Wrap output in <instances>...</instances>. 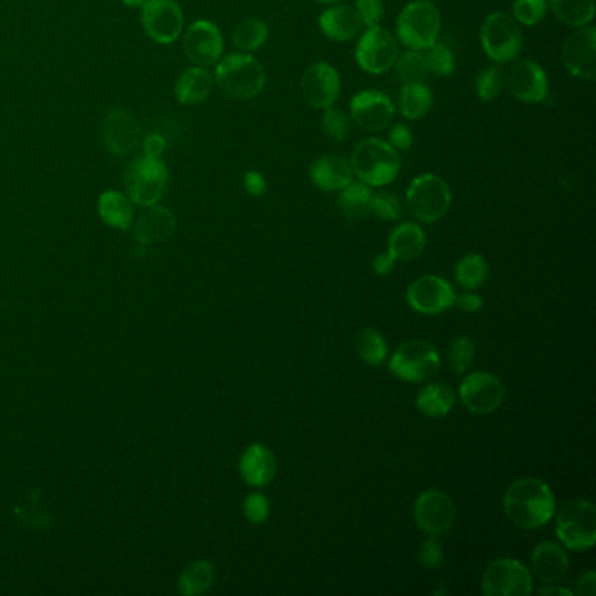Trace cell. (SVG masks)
<instances>
[{"label": "cell", "instance_id": "cell-3", "mask_svg": "<svg viewBox=\"0 0 596 596\" xmlns=\"http://www.w3.org/2000/svg\"><path fill=\"white\" fill-rule=\"evenodd\" d=\"M215 65V84L226 97L250 100L264 90L266 72L263 63L250 53H231Z\"/></svg>", "mask_w": 596, "mask_h": 596}, {"label": "cell", "instance_id": "cell-45", "mask_svg": "<svg viewBox=\"0 0 596 596\" xmlns=\"http://www.w3.org/2000/svg\"><path fill=\"white\" fill-rule=\"evenodd\" d=\"M243 514L250 523H264L270 516V502L261 493H252L243 502Z\"/></svg>", "mask_w": 596, "mask_h": 596}, {"label": "cell", "instance_id": "cell-13", "mask_svg": "<svg viewBox=\"0 0 596 596\" xmlns=\"http://www.w3.org/2000/svg\"><path fill=\"white\" fill-rule=\"evenodd\" d=\"M299 93L313 109L324 111L327 107H333L340 98V72L331 63H312L301 76Z\"/></svg>", "mask_w": 596, "mask_h": 596}, {"label": "cell", "instance_id": "cell-53", "mask_svg": "<svg viewBox=\"0 0 596 596\" xmlns=\"http://www.w3.org/2000/svg\"><path fill=\"white\" fill-rule=\"evenodd\" d=\"M394 264H396V259L390 256L389 252H383L380 256L375 257L373 270H375L376 275L385 277V275H389L390 271L394 270Z\"/></svg>", "mask_w": 596, "mask_h": 596}, {"label": "cell", "instance_id": "cell-7", "mask_svg": "<svg viewBox=\"0 0 596 596\" xmlns=\"http://www.w3.org/2000/svg\"><path fill=\"white\" fill-rule=\"evenodd\" d=\"M406 207L409 214L420 222H437L450 210V188L439 175H418L406 191Z\"/></svg>", "mask_w": 596, "mask_h": 596}, {"label": "cell", "instance_id": "cell-47", "mask_svg": "<svg viewBox=\"0 0 596 596\" xmlns=\"http://www.w3.org/2000/svg\"><path fill=\"white\" fill-rule=\"evenodd\" d=\"M418 560L425 569L429 570H436L443 563V546H441V542H439L436 535H432V539H429V541L423 542L420 553H418Z\"/></svg>", "mask_w": 596, "mask_h": 596}, {"label": "cell", "instance_id": "cell-24", "mask_svg": "<svg viewBox=\"0 0 596 596\" xmlns=\"http://www.w3.org/2000/svg\"><path fill=\"white\" fill-rule=\"evenodd\" d=\"M532 569L542 583H558L569 570V556L556 542H539L532 553Z\"/></svg>", "mask_w": 596, "mask_h": 596}, {"label": "cell", "instance_id": "cell-56", "mask_svg": "<svg viewBox=\"0 0 596 596\" xmlns=\"http://www.w3.org/2000/svg\"><path fill=\"white\" fill-rule=\"evenodd\" d=\"M320 4H326V6H334V4H340L343 0H317Z\"/></svg>", "mask_w": 596, "mask_h": 596}, {"label": "cell", "instance_id": "cell-1", "mask_svg": "<svg viewBox=\"0 0 596 596\" xmlns=\"http://www.w3.org/2000/svg\"><path fill=\"white\" fill-rule=\"evenodd\" d=\"M555 509V493L541 479H518L507 488L504 495L507 518L523 530H535L548 525L555 516Z\"/></svg>", "mask_w": 596, "mask_h": 596}, {"label": "cell", "instance_id": "cell-44", "mask_svg": "<svg viewBox=\"0 0 596 596\" xmlns=\"http://www.w3.org/2000/svg\"><path fill=\"white\" fill-rule=\"evenodd\" d=\"M369 208L382 221H397L402 215L401 201L390 191H378V193L371 196Z\"/></svg>", "mask_w": 596, "mask_h": 596}, {"label": "cell", "instance_id": "cell-9", "mask_svg": "<svg viewBox=\"0 0 596 596\" xmlns=\"http://www.w3.org/2000/svg\"><path fill=\"white\" fill-rule=\"evenodd\" d=\"M126 189L133 203L140 207L158 205V201L167 195V167L156 158L142 156L133 161L126 174Z\"/></svg>", "mask_w": 596, "mask_h": 596}, {"label": "cell", "instance_id": "cell-54", "mask_svg": "<svg viewBox=\"0 0 596 596\" xmlns=\"http://www.w3.org/2000/svg\"><path fill=\"white\" fill-rule=\"evenodd\" d=\"M539 595L572 596L574 595V591H570L569 588H556V586H551V584H549L548 588L539 590Z\"/></svg>", "mask_w": 596, "mask_h": 596}, {"label": "cell", "instance_id": "cell-46", "mask_svg": "<svg viewBox=\"0 0 596 596\" xmlns=\"http://www.w3.org/2000/svg\"><path fill=\"white\" fill-rule=\"evenodd\" d=\"M355 9L361 16L364 27H376L380 25L385 16V2L383 0H357Z\"/></svg>", "mask_w": 596, "mask_h": 596}, {"label": "cell", "instance_id": "cell-38", "mask_svg": "<svg viewBox=\"0 0 596 596\" xmlns=\"http://www.w3.org/2000/svg\"><path fill=\"white\" fill-rule=\"evenodd\" d=\"M357 352L361 355L362 361L369 366H380L389 355V347L382 334L375 329H366L357 341Z\"/></svg>", "mask_w": 596, "mask_h": 596}, {"label": "cell", "instance_id": "cell-25", "mask_svg": "<svg viewBox=\"0 0 596 596\" xmlns=\"http://www.w3.org/2000/svg\"><path fill=\"white\" fill-rule=\"evenodd\" d=\"M240 474L247 485L257 488L270 485L277 474V460L263 444H252L242 455Z\"/></svg>", "mask_w": 596, "mask_h": 596}, {"label": "cell", "instance_id": "cell-35", "mask_svg": "<svg viewBox=\"0 0 596 596\" xmlns=\"http://www.w3.org/2000/svg\"><path fill=\"white\" fill-rule=\"evenodd\" d=\"M488 263L479 254H467L458 261L455 277L458 284L467 291L479 289L488 280Z\"/></svg>", "mask_w": 596, "mask_h": 596}, {"label": "cell", "instance_id": "cell-34", "mask_svg": "<svg viewBox=\"0 0 596 596\" xmlns=\"http://www.w3.org/2000/svg\"><path fill=\"white\" fill-rule=\"evenodd\" d=\"M270 37V28L257 18H245L233 30V44L242 53H252L263 48Z\"/></svg>", "mask_w": 596, "mask_h": 596}, {"label": "cell", "instance_id": "cell-26", "mask_svg": "<svg viewBox=\"0 0 596 596\" xmlns=\"http://www.w3.org/2000/svg\"><path fill=\"white\" fill-rule=\"evenodd\" d=\"M427 247V236L415 222H402L389 238V254L396 261L409 263L423 254Z\"/></svg>", "mask_w": 596, "mask_h": 596}, {"label": "cell", "instance_id": "cell-39", "mask_svg": "<svg viewBox=\"0 0 596 596\" xmlns=\"http://www.w3.org/2000/svg\"><path fill=\"white\" fill-rule=\"evenodd\" d=\"M422 53L425 56L429 74L439 77H448L453 74L455 55L448 46H444L443 42H434L430 48L425 49Z\"/></svg>", "mask_w": 596, "mask_h": 596}, {"label": "cell", "instance_id": "cell-11", "mask_svg": "<svg viewBox=\"0 0 596 596\" xmlns=\"http://www.w3.org/2000/svg\"><path fill=\"white\" fill-rule=\"evenodd\" d=\"M481 590L486 596H527L534 590V579L523 563L500 558L485 570Z\"/></svg>", "mask_w": 596, "mask_h": 596}, {"label": "cell", "instance_id": "cell-12", "mask_svg": "<svg viewBox=\"0 0 596 596\" xmlns=\"http://www.w3.org/2000/svg\"><path fill=\"white\" fill-rule=\"evenodd\" d=\"M140 20L147 35L158 44H172L184 30V13L175 0H146Z\"/></svg>", "mask_w": 596, "mask_h": 596}, {"label": "cell", "instance_id": "cell-19", "mask_svg": "<svg viewBox=\"0 0 596 596\" xmlns=\"http://www.w3.org/2000/svg\"><path fill=\"white\" fill-rule=\"evenodd\" d=\"M562 62L570 76L593 81L596 76V28H577L567 37L562 48Z\"/></svg>", "mask_w": 596, "mask_h": 596}, {"label": "cell", "instance_id": "cell-23", "mask_svg": "<svg viewBox=\"0 0 596 596\" xmlns=\"http://www.w3.org/2000/svg\"><path fill=\"white\" fill-rule=\"evenodd\" d=\"M354 177L350 161L338 154H324L310 167V179L322 191H341L354 182Z\"/></svg>", "mask_w": 596, "mask_h": 596}, {"label": "cell", "instance_id": "cell-20", "mask_svg": "<svg viewBox=\"0 0 596 596\" xmlns=\"http://www.w3.org/2000/svg\"><path fill=\"white\" fill-rule=\"evenodd\" d=\"M408 303L415 312L423 315H437L450 310L455 305L457 294L450 282L444 278L425 275L411 282L406 292Z\"/></svg>", "mask_w": 596, "mask_h": 596}, {"label": "cell", "instance_id": "cell-49", "mask_svg": "<svg viewBox=\"0 0 596 596\" xmlns=\"http://www.w3.org/2000/svg\"><path fill=\"white\" fill-rule=\"evenodd\" d=\"M243 186L247 189V193L252 196L264 195L266 188H268L264 175L259 174L256 170H250V172L245 174V177H243Z\"/></svg>", "mask_w": 596, "mask_h": 596}, {"label": "cell", "instance_id": "cell-29", "mask_svg": "<svg viewBox=\"0 0 596 596\" xmlns=\"http://www.w3.org/2000/svg\"><path fill=\"white\" fill-rule=\"evenodd\" d=\"M455 390L446 383H430L416 397V408L430 418H443L455 406Z\"/></svg>", "mask_w": 596, "mask_h": 596}, {"label": "cell", "instance_id": "cell-5", "mask_svg": "<svg viewBox=\"0 0 596 596\" xmlns=\"http://www.w3.org/2000/svg\"><path fill=\"white\" fill-rule=\"evenodd\" d=\"M556 535L565 548L586 551L596 542V507L590 500L574 499L556 514Z\"/></svg>", "mask_w": 596, "mask_h": 596}, {"label": "cell", "instance_id": "cell-51", "mask_svg": "<svg viewBox=\"0 0 596 596\" xmlns=\"http://www.w3.org/2000/svg\"><path fill=\"white\" fill-rule=\"evenodd\" d=\"M165 140L161 139L160 135H149L144 142H142V149H144V156H149V158H156V160H160L161 154L165 151Z\"/></svg>", "mask_w": 596, "mask_h": 596}, {"label": "cell", "instance_id": "cell-33", "mask_svg": "<svg viewBox=\"0 0 596 596\" xmlns=\"http://www.w3.org/2000/svg\"><path fill=\"white\" fill-rule=\"evenodd\" d=\"M98 214L112 228L128 229L132 224V203L118 191H107L98 200Z\"/></svg>", "mask_w": 596, "mask_h": 596}, {"label": "cell", "instance_id": "cell-16", "mask_svg": "<svg viewBox=\"0 0 596 596\" xmlns=\"http://www.w3.org/2000/svg\"><path fill=\"white\" fill-rule=\"evenodd\" d=\"M504 396L506 390L502 382L486 371L471 373L460 383V399L474 415H490L502 404Z\"/></svg>", "mask_w": 596, "mask_h": 596}, {"label": "cell", "instance_id": "cell-32", "mask_svg": "<svg viewBox=\"0 0 596 596\" xmlns=\"http://www.w3.org/2000/svg\"><path fill=\"white\" fill-rule=\"evenodd\" d=\"M371 188L364 182H350L347 188H343L338 196V207L341 214L350 221H361L371 212Z\"/></svg>", "mask_w": 596, "mask_h": 596}, {"label": "cell", "instance_id": "cell-36", "mask_svg": "<svg viewBox=\"0 0 596 596\" xmlns=\"http://www.w3.org/2000/svg\"><path fill=\"white\" fill-rule=\"evenodd\" d=\"M394 70H396L397 81H401L402 84L425 83V79L429 77L425 56L422 51H413V49H408L406 53L397 56Z\"/></svg>", "mask_w": 596, "mask_h": 596}, {"label": "cell", "instance_id": "cell-52", "mask_svg": "<svg viewBox=\"0 0 596 596\" xmlns=\"http://www.w3.org/2000/svg\"><path fill=\"white\" fill-rule=\"evenodd\" d=\"M577 596H595L596 595V574L595 570L586 572L579 583H577Z\"/></svg>", "mask_w": 596, "mask_h": 596}, {"label": "cell", "instance_id": "cell-8", "mask_svg": "<svg viewBox=\"0 0 596 596\" xmlns=\"http://www.w3.org/2000/svg\"><path fill=\"white\" fill-rule=\"evenodd\" d=\"M397 56L399 41L396 35L382 25L366 28L355 46L357 65L371 76H382L394 69Z\"/></svg>", "mask_w": 596, "mask_h": 596}, {"label": "cell", "instance_id": "cell-17", "mask_svg": "<svg viewBox=\"0 0 596 596\" xmlns=\"http://www.w3.org/2000/svg\"><path fill=\"white\" fill-rule=\"evenodd\" d=\"M182 48L189 62L208 69L221 60L224 39L221 30L212 21L198 20L186 30Z\"/></svg>", "mask_w": 596, "mask_h": 596}, {"label": "cell", "instance_id": "cell-42", "mask_svg": "<svg viewBox=\"0 0 596 596\" xmlns=\"http://www.w3.org/2000/svg\"><path fill=\"white\" fill-rule=\"evenodd\" d=\"M474 355H476V348L472 343L471 338L467 336H458L451 341L450 350H448V359H450V366L453 373L462 375L467 369L471 368L474 362Z\"/></svg>", "mask_w": 596, "mask_h": 596}, {"label": "cell", "instance_id": "cell-10", "mask_svg": "<svg viewBox=\"0 0 596 596\" xmlns=\"http://www.w3.org/2000/svg\"><path fill=\"white\" fill-rule=\"evenodd\" d=\"M439 364L436 348L427 341L411 340L397 348L390 359L389 369L404 382L420 383L436 375Z\"/></svg>", "mask_w": 596, "mask_h": 596}, {"label": "cell", "instance_id": "cell-50", "mask_svg": "<svg viewBox=\"0 0 596 596\" xmlns=\"http://www.w3.org/2000/svg\"><path fill=\"white\" fill-rule=\"evenodd\" d=\"M455 305L462 308L464 312L476 313L483 308V298L478 296L476 292L465 291L464 294H460L455 298Z\"/></svg>", "mask_w": 596, "mask_h": 596}, {"label": "cell", "instance_id": "cell-37", "mask_svg": "<svg viewBox=\"0 0 596 596\" xmlns=\"http://www.w3.org/2000/svg\"><path fill=\"white\" fill-rule=\"evenodd\" d=\"M214 583V567L208 562H195L182 572L179 591L182 595H200Z\"/></svg>", "mask_w": 596, "mask_h": 596}, {"label": "cell", "instance_id": "cell-30", "mask_svg": "<svg viewBox=\"0 0 596 596\" xmlns=\"http://www.w3.org/2000/svg\"><path fill=\"white\" fill-rule=\"evenodd\" d=\"M434 104L432 90L425 83L402 84L399 93L401 116L408 121H418L429 114Z\"/></svg>", "mask_w": 596, "mask_h": 596}, {"label": "cell", "instance_id": "cell-6", "mask_svg": "<svg viewBox=\"0 0 596 596\" xmlns=\"http://www.w3.org/2000/svg\"><path fill=\"white\" fill-rule=\"evenodd\" d=\"M479 39L485 55L497 65L514 62L523 49L520 23L502 11L486 16Z\"/></svg>", "mask_w": 596, "mask_h": 596}, {"label": "cell", "instance_id": "cell-2", "mask_svg": "<svg viewBox=\"0 0 596 596\" xmlns=\"http://www.w3.org/2000/svg\"><path fill=\"white\" fill-rule=\"evenodd\" d=\"M354 175L369 188H383L401 172V156L387 140L369 137L355 146L350 160Z\"/></svg>", "mask_w": 596, "mask_h": 596}, {"label": "cell", "instance_id": "cell-48", "mask_svg": "<svg viewBox=\"0 0 596 596\" xmlns=\"http://www.w3.org/2000/svg\"><path fill=\"white\" fill-rule=\"evenodd\" d=\"M389 144L397 153H406L413 147V132L406 125H394L390 128Z\"/></svg>", "mask_w": 596, "mask_h": 596}, {"label": "cell", "instance_id": "cell-22", "mask_svg": "<svg viewBox=\"0 0 596 596\" xmlns=\"http://www.w3.org/2000/svg\"><path fill=\"white\" fill-rule=\"evenodd\" d=\"M319 27L329 41L348 42L361 34L364 23L355 7L334 4L320 14Z\"/></svg>", "mask_w": 596, "mask_h": 596}, {"label": "cell", "instance_id": "cell-21", "mask_svg": "<svg viewBox=\"0 0 596 596\" xmlns=\"http://www.w3.org/2000/svg\"><path fill=\"white\" fill-rule=\"evenodd\" d=\"M100 135L107 151L116 156L132 153L142 142V133L137 119L132 112L121 107H114L112 111L107 112L100 128Z\"/></svg>", "mask_w": 596, "mask_h": 596}, {"label": "cell", "instance_id": "cell-28", "mask_svg": "<svg viewBox=\"0 0 596 596\" xmlns=\"http://www.w3.org/2000/svg\"><path fill=\"white\" fill-rule=\"evenodd\" d=\"M175 228H177L175 215L168 208L151 205L137 222L135 236L140 243L161 242L168 236L174 235Z\"/></svg>", "mask_w": 596, "mask_h": 596}, {"label": "cell", "instance_id": "cell-14", "mask_svg": "<svg viewBox=\"0 0 596 596\" xmlns=\"http://www.w3.org/2000/svg\"><path fill=\"white\" fill-rule=\"evenodd\" d=\"M504 88L521 104H541L548 98V74L534 60H520L507 70Z\"/></svg>", "mask_w": 596, "mask_h": 596}, {"label": "cell", "instance_id": "cell-31", "mask_svg": "<svg viewBox=\"0 0 596 596\" xmlns=\"http://www.w3.org/2000/svg\"><path fill=\"white\" fill-rule=\"evenodd\" d=\"M548 6L567 27H586L595 18V0H548Z\"/></svg>", "mask_w": 596, "mask_h": 596}, {"label": "cell", "instance_id": "cell-15", "mask_svg": "<svg viewBox=\"0 0 596 596\" xmlns=\"http://www.w3.org/2000/svg\"><path fill=\"white\" fill-rule=\"evenodd\" d=\"M394 114V102L383 91L364 90L350 102V119L364 132L380 133L387 130Z\"/></svg>", "mask_w": 596, "mask_h": 596}, {"label": "cell", "instance_id": "cell-41", "mask_svg": "<svg viewBox=\"0 0 596 596\" xmlns=\"http://www.w3.org/2000/svg\"><path fill=\"white\" fill-rule=\"evenodd\" d=\"M504 90V74L497 65L483 69L476 77V95L483 102H493Z\"/></svg>", "mask_w": 596, "mask_h": 596}, {"label": "cell", "instance_id": "cell-43", "mask_svg": "<svg viewBox=\"0 0 596 596\" xmlns=\"http://www.w3.org/2000/svg\"><path fill=\"white\" fill-rule=\"evenodd\" d=\"M322 130L329 139L343 140L347 139L352 130V119L348 118L345 112L336 107H327L322 116Z\"/></svg>", "mask_w": 596, "mask_h": 596}, {"label": "cell", "instance_id": "cell-55", "mask_svg": "<svg viewBox=\"0 0 596 596\" xmlns=\"http://www.w3.org/2000/svg\"><path fill=\"white\" fill-rule=\"evenodd\" d=\"M123 2H125L126 6L142 7V4H144L146 0H123Z\"/></svg>", "mask_w": 596, "mask_h": 596}, {"label": "cell", "instance_id": "cell-40", "mask_svg": "<svg viewBox=\"0 0 596 596\" xmlns=\"http://www.w3.org/2000/svg\"><path fill=\"white\" fill-rule=\"evenodd\" d=\"M548 9V0H514L511 16L520 25L535 27L546 18Z\"/></svg>", "mask_w": 596, "mask_h": 596}, {"label": "cell", "instance_id": "cell-27", "mask_svg": "<svg viewBox=\"0 0 596 596\" xmlns=\"http://www.w3.org/2000/svg\"><path fill=\"white\" fill-rule=\"evenodd\" d=\"M214 76L205 67L184 70L175 81V97L182 105L203 104L214 90Z\"/></svg>", "mask_w": 596, "mask_h": 596}, {"label": "cell", "instance_id": "cell-18", "mask_svg": "<svg viewBox=\"0 0 596 596\" xmlns=\"http://www.w3.org/2000/svg\"><path fill=\"white\" fill-rule=\"evenodd\" d=\"M416 525L429 535H443L450 532L457 509L453 500L441 490H427L415 502Z\"/></svg>", "mask_w": 596, "mask_h": 596}, {"label": "cell", "instance_id": "cell-4", "mask_svg": "<svg viewBox=\"0 0 596 596\" xmlns=\"http://www.w3.org/2000/svg\"><path fill=\"white\" fill-rule=\"evenodd\" d=\"M441 34V13L430 0H415L402 9L396 21V37L401 46L425 51Z\"/></svg>", "mask_w": 596, "mask_h": 596}]
</instances>
